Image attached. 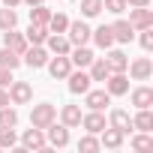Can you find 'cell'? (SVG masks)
<instances>
[{
	"label": "cell",
	"mask_w": 153,
	"mask_h": 153,
	"mask_svg": "<svg viewBox=\"0 0 153 153\" xmlns=\"http://www.w3.org/2000/svg\"><path fill=\"white\" fill-rule=\"evenodd\" d=\"M54 120H57V105H51V102H39V105H33V111H30V126L45 129V126L54 123Z\"/></svg>",
	"instance_id": "cell-1"
},
{
	"label": "cell",
	"mask_w": 153,
	"mask_h": 153,
	"mask_svg": "<svg viewBox=\"0 0 153 153\" xmlns=\"http://www.w3.org/2000/svg\"><path fill=\"white\" fill-rule=\"evenodd\" d=\"M45 66H48V75H51L54 81H66V75L75 69L72 60H69V54H54V57H48Z\"/></svg>",
	"instance_id": "cell-2"
},
{
	"label": "cell",
	"mask_w": 153,
	"mask_h": 153,
	"mask_svg": "<svg viewBox=\"0 0 153 153\" xmlns=\"http://www.w3.org/2000/svg\"><path fill=\"white\" fill-rule=\"evenodd\" d=\"M48 48L45 45H27V51L21 54V63H27L30 69H42L45 63H48Z\"/></svg>",
	"instance_id": "cell-3"
},
{
	"label": "cell",
	"mask_w": 153,
	"mask_h": 153,
	"mask_svg": "<svg viewBox=\"0 0 153 153\" xmlns=\"http://www.w3.org/2000/svg\"><path fill=\"white\" fill-rule=\"evenodd\" d=\"M6 93H9V102H12V105H27V102L33 99V87H30L27 81H15V78H12V84L6 87Z\"/></svg>",
	"instance_id": "cell-4"
},
{
	"label": "cell",
	"mask_w": 153,
	"mask_h": 153,
	"mask_svg": "<svg viewBox=\"0 0 153 153\" xmlns=\"http://www.w3.org/2000/svg\"><path fill=\"white\" fill-rule=\"evenodd\" d=\"M45 141H48V147H66L69 144V126H63V123H48L45 126Z\"/></svg>",
	"instance_id": "cell-5"
},
{
	"label": "cell",
	"mask_w": 153,
	"mask_h": 153,
	"mask_svg": "<svg viewBox=\"0 0 153 153\" xmlns=\"http://www.w3.org/2000/svg\"><path fill=\"white\" fill-rule=\"evenodd\" d=\"M66 81H69V93H75V96H84L87 90H90V75H87V69H72L69 75H66Z\"/></svg>",
	"instance_id": "cell-6"
},
{
	"label": "cell",
	"mask_w": 153,
	"mask_h": 153,
	"mask_svg": "<svg viewBox=\"0 0 153 153\" xmlns=\"http://www.w3.org/2000/svg\"><path fill=\"white\" fill-rule=\"evenodd\" d=\"M129 24L132 30H144V27H153V12L150 6H129Z\"/></svg>",
	"instance_id": "cell-7"
},
{
	"label": "cell",
	"mask_w": 153,
	"mask_h": 153,
	"mask_svg": "<svg viewBox=\"0 0 153 153\" xmlns=\"http://www.w3.org/2000/svg\"><path fill=\"white\" fill-rule=\"evenodd\" d=\"M21 150H48L45 129H36V126H30V129L21 135Z\"/></svg>",
	"instance_id": "cell-8"
},
{
	"label": "cell",
	"mask_w": 153,
	"mask_h": 153,
	"mask_svg": "<svg viewBox=\"0 0 153 153\" xmlns=\"http://www.w3.org/2000/svg\"><path fill=\"white\" fill-rule=\"evenodd\" d=\"M90 24L87 21H69V27H66V36H69V42L72 45H87L90 42Z\"/></svg>",
	"instance_id": "cell-9"
},
{
	"label": "cell",
	"mask_w": 153,
	"mask_h": 153,
	"mask_svg": "<svg viewBox=\"0 0 153 153\" xmlns=\"http://www.w3.org/2000/svg\"><path fill=\"white\" fill-rule=\"evenodd\" d=\"M126 72H129L132 81H147L150 75H153V63H150V57H135V60L126 66Z\"/></svg>",
	"instance_id": "cell-10"
},
{
	"label": "cell",
	"mask_w": 153,
	"mask_h": 153,
	"mask_svg": "<svg viewBox=\"0 0 153 153\" xmlns=\"http://www.w3.org/2000/svg\"><path fill=\"white\" fill-rule=\"evenodd\" d=\"M102 84H105V90H108L111 96H126V93H129V75H126V72H111Z\"/></svg>",
	"instance_id": "cell-11"
},
{
	"label": "cell",
	"mask_w": 153,
	"mask_h": 153,
	"mask_svg": "<svg viewBox=\"0 0 153 153\" xmlns=\"http://www.w3.org/2000/svg\"><path fill=\"white\" fill-rule=\"evenodd\" d=\"M3 45H6L9 51H15V54H24L30 42H27V36H24V33H18V30L12 27V30H3Z\"/></svg>",
	"instance_id": "cell-12"
},
{
	"label": "cell",
	"mask_w": 153,
	"mask_h": 153,
	"mask_svg": "<svg viewBox=\"0 0 153 153\" xmlns=\"http://www.w3.org/2000/svg\"><path fill=\"white\" fill-rule=\"evenodd\" d=\"M45 48H48V54H69L72 51V42H69L66 33H48Z\"/></svg>",
	"instance_id": "cell-13"
},
{
	"label": "cell",
	"mask_w": 153,
	"mask_h": 153,
	"mask_svg": "<svg viewBox=\"0 0 153 153\" xmlns=\"http://www.w3.org/2000/svg\"><path fill=\"white\" fill-rule=\"evenodd\" d=\"M84 105L93 108V111H105V105H111V93L102 87V90H87L84 93Z\"/></svg>",
	"instance_id": "cell-14"
},
{
	"label": "cell",
	"mask_w": 153,
	"mask_h": 153,
	"mask_svg": "<svg viewBox=\"0 0 153 153\" xmlns=\"http://www.w3.org/2000/svg\"><path fill=\"white\" fill-rule=\"evenodd\" d=\"M81 126H84L87 132L99 135V132H102V129H105L108 123H105V114H102V111H93V108H90L87 114H81Z\"/></svg>",
	"instance_id": "cell-15"
},
{
	"label": "cell",
	"mask_w": 153,
	"mask_h": 153,
	"mask_svg": "<svg viewBox=\"0 0 153 153\" xmlns=\"http://www.w3.org/2000/svg\"><path fill=\"white\" fill-rule=\"evenodd\" d=\"M69 60H72V66H75V69H87V66L93 63V51H90L87 45H72Z\"/></svg>",
	"instance_id": "cell-16"
},
{
	"label": "cell",
	"mask_w": 153,
	"mask_h": 153,
	"mask_svg": "<svg viewBox=\"0 0 153 153\" xmlns=\"http://www.w3.org/2000/svg\"><path fill=\"white\" fill-rule=\"evenodd\" d=\"M111 33H114V42H120V45H129V42L135 39L132 24H129V21H123V18H117V21L111 24Z\"/></svg>",
	"instance_id": "cell-17"
},
{
	"label": "cell",
	"mask_w": 153,
	"mask_h": 153,
	"mask_svg": "<svg viewBox=\"0 0 153 153\" xmlns=\"http://www.w3.org/2000/svg\"><path fill=\"white\" fill-rule=\"evenodd\" d=\"M129 102H132L135 108H150V105H153V87L141 84V87L129 90Z\"/></svg>",
	"instance_id": "cell-18"
},
{
	"label": "cell",
	"mask_w": 153,
	"mask_h": 153,
	"mask_svg": "<svg viewBox=\"0 0 153 153\" xmlns=\"http://www.w3.org/2000/svg\"><path fill=\"white\" fill-rule=\"evenodd\" d=\"M108 126H114V129H120L123 135H129V132H132V117H129V111L114 108V111L108 114Z\"/></svg>",
	"instance_id": "cell-19"
},
{
	"label": "cell",
	"mask_w": 153,
	"mask_h": 153,
	"mask_svg": "<svg viewBox=\"0 0 153 153\" xmlns=\"http://www.w3.org/2000/svg\"><path fill=\"white\" fill-rule=\"evenodd\" d=\"M123 132L120 129H114V126H105L102 132H99V144L102 147H108V150H117V147H123Z\"/></svg>",
	"instance_id": "cell-20"
},
{
	"label": "cell",
	"mask_w": 153,
	"mask_h": 153,
	"mask_svg": "<svg viewBox=\"0 0 153 153\" xmlns=\"http://www.w3.org/2000/svg\"><path fill=\"white\" fill-rule=\"evenodd\" d=\"M90 39L96 42V48H102V51H108L111 45H114V33H111V24H99L93 33H90Z\"/></svg>",
	"instance_id": "cell-21"
},
{
	"label": "cell",
	"mask_w": 153,
	"mask_h": 153,
	"mask_svg": "<svg viewBox=\"0 0 153 153\" xmlns=\"http://www.w3.org/2000/svg\"><path fill=\"white\" fill-rule=\"evenodd\" d=\"M105 63H108V69L111 72H126V66H129V57L120 51V48H108V54H105Z\"/></svg>",
	"instance_id": "cell-22"
},
{
	"label": "cell",
	"mask_w": 153,
	"mask_h": 153,
	"mask_svg": "<svg viewBox=\"0 0 153 153\" xmlns=\"http://www.w3.org/2000/svg\"><path fill=\"white\" fill-rule=\"evenodd\" d=\"M60 123L69 126V129L81 126V108H78V105H63V108H60Z\"/></svg>",
	"instance_id": "cell-23"
},
{
	"label": "cell",
	"mask_w": 153,
	"mask_h": 153,
	"mask_svg": "<svg viewBox=\"0 0 153 153\" xmlns=\"http://www.w3.org/2000/svg\"><path fill=\"white\" fill-rule=\"evenodd\" d=\"M87 75H90V81H105L108 75H111V69H108L105 57H93V63L87 66Z\"/></svg>",
	"instance_id": "cell-24"
},
{
	"label": "cell",
	"mask_w": 153,
	"mask_h": 153,
	"mask_svg": "<svg viewBox=\"0 0 153 153\" xmlns=\"http://www.w3.org/2000/svg\"><path fill=\"white\" fill-rule=\"evenodd\" d=\"M132 129H138V132H153V111H150V108H138V114L132 117Z\"/></svg>",
	"instance_id": "cell-25"
},
{
	"label": "cell",
	"mask_w": 153,
	"mask_h": 153,
	"mask_svg": "<svg viewBox=\"0 0 153 153\" xmlns=\"http://www.w3.org/2000/svg\"><path fill=\"white\" fill-rule=\"evenodd\" d=\"M48 33H51L48 27H42V24H30L24 36H27V42H30V45H45V39H48Z\"/></svg>",
	"instance_id": "cell-26"
},
{
	"label": "cell",
	"mask_w": 153,
	"mask_h": 153,
	"mask_svg": "<svg viewBox=\"0 0 153 153\" xmlns=\"http://www.w3.org/2000/svg\"><path fill=\"white\" fill-rule=\"evenodd\" d=\"M48 21H51V9H48L45 3L30 6V24H42V27H48Z\"/></svg>",
	"instance_id": "cell-27"
},
{
	"label": "cell",
	"mask_w": 153,
	"mask_h": 153,
	"mask_svg": "<svg viewBox=\"0 0 153 153\" xmlns=\"http://www.w3.org/2000/svg\"><path fill=\"white\" fill-rule=\"evenodd\" d=\"M15 144H18L15 126H0V150H12Z\"/></svg>",
	"instance_id": "cell-28"
},
{
	"label": "cell",
	"mask_w": 153,
	"mask_h": 153,
	"mask_svg": "<svg viewBox=\"0 0 153 153\" xmlns=\"http://www.w3.org/2000/svg\"><path fill=\"white\" fill-rule=\"evenodd\" d=\"M0 66H6V69L15 72V69L21 66V54H15V51H9V48L3 45V48H0Z\"/></svg>",
	"instance_id": "cell-29"
},
{
	"label": "cell",
	"mask_w": 153,
	"mask_h": 153,
	"mask_svg": "<svg viewBox=\"0 0 153 153\" xmlns=\"http://www.w3.org/2000/svg\"><path fill=\"white\" fill-rule=\"evenodd\" d=\"M78 150H81V153H96V150H102V144H99V138H96L93 132H84L81 141H78Z\"/></svg>",
	"instance_id": "cell-30"
},
{
	"label": "cell",
	"mask_w": 153,
	"mask_h": 153,
	"mask_svg": "<svg viewBox=\"0 0 153 153\" xmlns=\"http://www.w3.org/2000/svg\"><path fill=\"white\" fill-rule=\"evenodd\" d=\"M15 24H18V12L12 6H3L0 9V30H12Z\"/></svg>",
	"instance_id": "cell-31"
},
{
	"label": "cell",
	"mask_w": 153,
	"mask_h": 153,
	"mask_svg": "<svg viewBox=\"0 0 153 153\" xmlns=\"http://www.w3.org/2000/svg\"><path fill=\"white\" fill-rule=\"evenodd\" d=\"M66 27H69V18H66L63 12H51L48 30H51V33H66Z\"/></svg>",
	"instance_id": "cell-32"
},
{
	"label": "cell",
	"mask_w": 153,
	"mask_h": 153,
	"mask_svg": "<svg viewBox=\"0 0 153 153\" xmlns=\"http://www.w3.org/2000/svg\"><path fill=\"white\" fill-rule=\"evenodd\" d=\"M129 144H132V150H153V135L150 132H138Z\"/></svg>",
	"instance_id": "cell-33"
},
{
	"label": "cell",
	"mask_w": 153,
	"mask_h": 153,
	"mask_svg": "<svg viewBox=\"0 0 153 153\" xmlns=\"http://www.w3.org/2000/svg\"><path fill=\"white\" fill-rule=\"evenodd\" d=\"M102 12V0H81V15L84 18H96Z\"/></svg>",
	"instance_id": "cell-34"
},
{
	"label": "cell",
	"mask_w": 153,
	"mask_h": 153,
	"mask_svg": "<svg viewBox=\"0 0 153 153\" xmlns=\"http://www.w3.org/2000/svg\"><path fill=\"white\" fill-rule=\"evenodd\" d=\"M0 126H18V111L9 108V105H3V108H0Z\"/></svg>",
	"instance_id": "cell-35"
},
{
	"label": "cell",
	"mask_w": 153,
	"mask_h": 153,
	"mask_svg": "<svg viewBox=\"0 0 153 153\" xmlns=\"http://www.w3.org/2000/svg\"><path fill=\"white\" fill-rule=\"evenodd\" d=\"M141 36H138V42H141V48L144 51H153V27H144V30H138Z\"/></svg>",
	"instance_id": "cell-36"
},
{
	"label": "cell",
	"mask_w": 153,
	"mask_h": 153,
	"mask_svg": "<svg viewBox=\"0 0 153 153\" xmlns=\"http://www.w3.org/2000/svg\"><path fill=\"white\" fill-rule=\"evenodd\" d=\"M102 9H108L111 15H120L126 9V0H102Z\"/></svg>",
	"instance_id": "cell-37"
},
{
	"label": "cell",
	"mask_w": 153,
	"mask_h": 153,
	"mask_svg": "<svg viewBox=\"0 0 153 153\" xmlns=\"http://www.w3.org/2000/svg\"><path fill=\"white\" fill-rule=\"evenodd\" d=\"M9 84H12V69L0 66V87H9Z\"/></svg>",
	"instance_id": "cell-38"
},
{
	"label": "cell",
	"mask_w": 153,
	"mask_h": 153,
	"mask_svg": "<svg viewBox=\"0 0 153 153\" xmlns=\"http://www.w3.org/2000/svg\"><path fill=\"white\" fill-rule=\"evenodd\" d=\"M3 105H12V102H9V93H6V87H0V108H3Z\"/></svg>",
	"instance_id": "cell-39"
},
{
	"label": "cell",
	"mask_w": 153,
	"mask_h": 153,
	"mask_svg": "<svg viewBox=\"0 0 153 153\" xmlns=\"http://www.w3.org/2000/svg\"><path fill=\"white\" fill-rule=\"evenodd\" d=\"M126 6H150V0H126Z\"/></svg>",
	"instance_id": "cell-40"
},
{
	"label": "cell",
	"mask_w": 153,
	"mask_h": 153,
	"mask_svg": "<svg viewBox=\"0 0 153 153\" xmlns=\"http://www.w3.org/2000/svg\"><path fill=\"white\" fill-rule=\"evenodd\" d=\"M0 3H3V6H12V9H15V6L21 3V0H0Z\"/></svg>",
	"instance_id": "cell-41"
},
{
	"label": "cell",
	"mask_w": 153,
	"mask_h": 153,
	"mask_svg": "<svg viewBox=\"0 0 153 153\" xmlns=\"http://www.w3.org/2000/svg\"><path fill=\"white\" fill-rule=\"evenodd\" d=\"M21 3H27V6H39V3H45V0H21Z\"/></svg>",
	"instance_id": "cell-42"
}]
</instances>
